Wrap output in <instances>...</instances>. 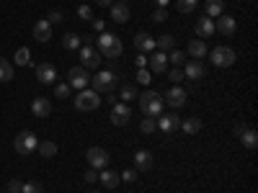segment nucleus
<instances>
[{
  "label": "nucleus",
  "mask_w": 258,
  "mask_h": 193,
  "mask_svg": "<svg viewBox=\"0 0 258 193\" xmlns=\"http://www.w3.org/2000/svg\"><path fill=\"white\" fill-rule=\"evenodd\" d=\"M137 98H140V109H142L145 116H153V119H155V116L163 114L165 101H163V95H160L158 90H145V93H140Z\"/></svg>",
  "instance_id": "f257e3e1"
},
{
  "label": "nucleus",
  "mask_w": 258,
  "mask_h": 193,
  "mask_svg": "<svg viewBox=\"0 0 258 193\" xmlns=\"http://www.w3.org/2000/svg\"><path fill=\"white\" fill-rule=\"evenodd\" d=\"M121 52H124V44L116 34H101L98 36V54L101 57L116 59V57H121Z\"/></svg>",
  "instance_id": "f03ea898"
},
{
  "label": "nucleus",
  "mask_w": 258,
  "mask_h": 193,
  "mask_svg": "<svg viewBox=\"0 0 258 193\" xmlns=\"http://www.w3.org/2000/svg\"><path fill=\"white\" fill-rule=\"evenodd\" d=\"M116 72L114 70H98L93 77H91V85H93V90L96 93H114L116 90Z\"/></svg>",
  "instance_id": "7ed1b4c3"
},
{
  "label": "nucleus",
  "mask_w": 258,
  "mask_h": 193,
  "mask_svg": "<svg viewBox=\"0 0 258 193\" xmlns=\"http://www.w3.org/2000/svg\"><path fill=\"white\" fill-rule=\"evenodd\" d=\"M36 147H39V139L31 132H18L16 139H13V149H16L18 155H24V157H29L31 152H36Z\"/></svg>",
  "instance_id": "20e7f679"
},
{
  "label": "nucleus",
  "mask_w": 258,
  "mask_h": 193,
  "mask_svg": "<svg viewBox=\"0 0 258 193\" xmlns=\"http://www.w3.org/2000/svg\"><path fill=\"white\" fill-rule=\"evenodd\" d=\"M98 106H101L98 93H96V90H88V88L80 90L78 98H75V109H78V111H96Z\"/></svg>",
  "instance_id": "39448f33"
},
{
  "label": "nucleus",
  "mask_w": 258,
  "mask_h": 193,
  "mask_svg": "<svg viewBox=\"0 0 258 193\" xmlns=\"http://www.w3.org/2000/svg\"><path fill=\"white\" fill-rule=\"evenodd\" d=\"M212 64H214V67H232V64H235V49H230V47H214L212 49Z\"/></svg>",
  "instance_id": "423d86ee"
},
{
  "label": "nucleus",
  "mask_w": 258,
  "mask_h": 193,
  "mask_svg": "<svg viewBox=\"0 0 258 193\" xmlns=\"http://www.w3.org/2000/svg\"><path fill=\"white\" fill-rule=\"evenodd\" d=\"M68 85H70V88H75V90H85V88L91 85L88 70H85V67H73V70L68 72Z\"/></svg>",
  "instance_id": "0eeeda50"
},
{
  "label": "nucleus",
  "mask_w": 258,
  "mask_h": 193,
  "mask_svg": "<svg viewBox=\"0 0 258 193\" xmlns=\"http://www.w3.org/2000/svg\"><path fill=\"white\" fill-rule=\"evenodd\" d=\"M85 160H88V165L93 170H103L106 165H109V152H106L103 147H91L88 152H85Z\"/></svg>",
  "instance_id": "6e6552de"
},
{
  "label": "nucleus",
  "mask_w": 258,
  "mask_h": 193,
  "mask_svg": "<svg viewBox=\"0 0 258 193\" xmlns=\"http://www.w3.org/2000/svg\"><path fill=\"white\" fill-rule=\"evenodd\" d=\"M101 54H98V49L96 47H80V62H83V67L85 70H98V64H101Z\"/></svg>",
  "instance_id": "1a4fd4ad"
},
{
  "label": "nucleus",
  "mask_w": 258,
  "mask_h": 193,
  "mask_svg": "<svg viewBox=\"0 0 258 193\" xmlns=\"http://www.w3.org/2000/svg\"><path fill=\"white\" fill-rule=\"evenodd\" d=\"M129 119H132V109H129L126 103H114V109H111V124L114 126H126Z\"/></svg>",
  "instance_id": "9d476101"
},
{
  "label": "nucleus",
  "mask_w": 258,
  "mask_h": 193,
  "mask_svg": "<svg viewBox=\"0 0 258 193\" xmlns=\"http://www.w3.org/2000/svg\"><path fill=\"white\" fill-rule=\"evenodd\" d=\"M147 64H150V72H155V75H163L165 70H168V54L165 52H150V59H147Z\"/></svg>",
  "instance_id": "9b49d317"
},
{
  "label": "nucleus",
  "mask_w": 258,
  "mask_h": 193,
  "mask_svg": "<svg viewBox=\"0 0 258 193\" xmlns=\"http://www.w3.org/2000/svg\"><path fill=\"white\" fill-rule=\"evenodd\" d=\"M135 49H137L140 54L155 52V36H150L147 31H137V34H135Z\"/></svg>",
  "instance_id": "f8f14e48"
},
{
  "label": "nucleus",
  "mask_w": 258,
  "mask_h": 193,
  "mask_svg": "<svg viewBox=\"0 0 258 193\" xmlns=\"http://www.w3.org/2000/svg\"><path fill=\"white\" fill-rule=\"evenodd\" d=\"M170 109H183L186 106V90L183 88H178V85H173V88H170L168 93H165V98H163Z\"/></svg>",
  "instance_id": "ddd939ff"
},
{
  "label": "nucleus",
  "mask_w": 258,
  "mask_h": 193,
  "mask_svg": "<svg viewBox=\"0 0 258 193\" xmlns=\"http://www.w3.org/2000/svg\"><path fill=\"white\" fill-rule=\"evenodd\" d=\"M155 121L160 126V132H165V134H173L181 129V119L176 114H160V119H155Z\"/></svg>",
  "instance_id": "4468645a"
},
{
  "label": "nucleus",
  "mask_w": 258,
  "mask_h": 193,
  "mask_svg": "<svg viewBox=\"0 0 258 193\" xmlns=\"http://www.w3.org/2000/svg\"><path fill=\"white\" fill-rule=\"evenodd\" d=\"M36 80L41 85H52L57 80V70H54V64L44 62V64H36Z\"/></svg>",
  "instance_id": "2eb2a0df"
},
{
  "label": "nucleus",
  "mask_w": 258,
  "mask_h": 193,
  "mask_svg": "<svg viewBox=\"0 0 258 193\" xmlns=\"http://www.w3.org/2000/svg\"><path fill=\"white\" fill-rule=\"evenodd\" d=\"M204 75H207V70H204V64H202L199 59L186 62V67H183V77H188V80H202Z\"/></svg>",
  "instance_id": "dca6fc26"
},
{
  "label": "nucleus",
  "mask_w": 258,
  "mask_h": 193,
  "mask_svg": "<svg viewBox=\"0 0 258 193\" xmlns=\"http://www.w3.org/2000/svg\"><path fill=\"white\" fill-rule=\"evenodd\" d=\"M34 39L41 41V44L52 39V24H49V21H36V24H34Z\"/></svg>",
  "instance_id": "f3484780"
},
{
  "label": "nucleus",
  "mask_w": 258,
  "mask_h": 193,
  "mask_svg": "<svg viewBox=\"0 0 258 193\" xmlns=\"http://www.w3.org/2000/svg\"><path fill=\"white\" fill-rule=\"evenodd\" d=\"M31 114H34V116H49V114H52V103H49V98L36 95V98L31 101Z\"/></svg>",
  "instance_id": "a211bd4d"
},
{
  "label": "nucleus",
  "mask_w": 258,
  "mask_h": 193,
  "mask_svg": "<svg viewBox=\"0 0 258 193\" xmlns=\"http://www.w3.org/2000/svg\"><path fill=\"white\" fill-rule=\"evenodd\" d=\"M214 29H217L222 36H232L235 29H238V24H235V18H232V16H225V13H222V16L217 18V26H214Z\"/></svg>",
  "instance_id": "6ab92c4d"
},
{
  "label": "nucleus",
  "mask_w": 258,
  "mask_h": 193,
  "mask_svg": "<svg viewBox=\"0 0 258 193\" xmlns=\"http://www.w3.org/2000/svg\"><path fill=\"white\" fill-rule=\"evenodd\" d=\"M153 167V155L147 152V149H137L135 155V170H140V173H145V170Z\"/></svg>",
  "instance_id": "aec40b11"
},
{
  "label": "nucleus",
  "mask_w": 258,
  "mask_h": 193,
  "mask_svg": "<svg viewBox=\"0 0 258 193\" xmlns=\"http://www.w3.org/2000/svg\"><path fill=\"white\" fill-rule=\"evenodd\" d=\"M188 57L199 59V62H202V57H207V44H204V39H194V41H188Z\"/></svg>",
  "instance_id": "412c9836"
},
{
  "label": "nucleus",
  "mask_w": 258,
  "mask_h": 193,
  "mask_svg": "<svg viewBox=\"0 0 258 193\" xmlns=\"http://www.w3.org/2000/svg\"><path fill=\"white\" fill-rule=\"evenodd\" d=\"M204 8H207V18H220L225 13V0H207Z\"/></svg>",
  "instance_id": "4be33fe9"
},
{
  "label": "nucleus",
  "mask_w": 258,
  "mask_h": 193,
  "mask_svg": "<svg viewBox=\"0 0 258 193\" xmlns=\"http://www.w3.org/2000/svg\"><path fill=\"white\" fill-rule=\"evenodd\" d=\"M111 18L116 21V24H126V21H129V8H126V3H114V6H111Z\"/></svg>",
  "instance_id": "5701e85b"
},
{
  "label": "nucleus",
  "mask_w": 258,
  "mask_h": 193,
  "mask_svg": "<svg viewBox=\"0 0 258 193\" xmlns=\"http://www.w3.org/2000/svg\"><path fill=\"white\" fill-rule=\"evenodd\" d=\"M197 34L204 39V36H212L214 34V24H212V18H207V16H202L199 21H197Z\"/></svg>",
  "instance_id": "b1692460"
},
{
  "label": "nucleus",
  "mask_w": 258,
  "mask_h": 193,
  "mask_svg": "<svg viewBox=\"0 0 258 193\" xmlns=\"http://www.w3.org/2000/svg\"><path fill=\"white\" fill-rule=\"evenodd\" d=\"M238 137L243 139V144H245L248 149H255V144H258V134H255V129L245 126V129H243V132H240Z\"/></svg>",
  "instance_id": "393cba45"
},
{
  "label": "nucleus",
  "mask_w": 258,
  "mask_h": 193,
  "mask_svg": "<svg viewBox=\"0 0 258 193\" xmlns=\"http://www.w3.org/2000/svg\"><path fill=\"white\" fill-rule=\"evenodd\" d=\"M98 180H101L106 188H116V185H119V173H116V170H103V173L98 175Z\"/></svg>",
  "instance_id": "a878e982"
},
{
  "label": "nucleus",
  "mask_w": 258,
  "mask_h": 193,
  "mask_svg": "<svg viewBox=\"0 0 258 193\" xmlns=\"http://www.w3.org/2000/svg\"><path fill=\"white\" fill-rule=\"evenodd\" d=\"M155 47H160V52H170L176 47V36L173 34H163L160 39H155Z\"/></svg>",
  "instance_id": "bb28decb"
},
{
  "label": "nucleus",
  "mask_w": 258,
  "mask_h": 193,
  "mask_svg": "<svg viewBox=\"0 0 258 193\" xmlns=\"http://www.w3.org/2000/svg\"><path fill=\"white\" fill-rule=\"evenodd\" d=\"M8 80H13V64L6 57H0V82H8Z\"/></svg>",
  "instance_id": "cd10ccee"
},
{
  "label": "nucleus",
  "mask_w": 258,
  "mask_h": 193,
  "mask_svg": "<svg viewBox=\"0 0 258 193\" xmlns=\"http://www.w3.org/2000/svg\"><path fill=\"white\" fill-rule=\"evenodd\" d=\"M36 152H39L41 157H54V155H57V144H54V142H39Z\"/></svg>",
  "instance_id": "c85d7f7f"
},
{
  "label": "nucleus",
  "mask_w": 258,
  "mask_h": 193,
  "mask_svg": "<svg viewBox=\"0 0 258 193\" xmlns=\"http://www.w3.org/2000/svg\"><path fill=\"white\" fill-rule=\"evenodd\" d=\"M181 129H183V134H197L202 129V119H186L181 121Z\"/></svg>",
  "instance_id": "c756f323"
},
{
  "label": "nucleus",
  "mask_w": 258,
  "mask_h": 193,
  "mask_svg": "<svg viewBox=\"0 0 258 193\" xmlns=\"http://www.w3.org/2000/svg\"><path fill=\"white\" fill-rule=\"evenodd\" d=\"M137 88H135V85H121V103H129V101H137Z\"/></svg>",
  "instance_id": "7c9ffc66"
},
{
  "label": "nucleus",
  "mask_w": 258,
  "mask_h": 193,
  "mask_svg": "<svg viewBox=\"0 0 258 193\" xmlns=\"http://www.w3.org/2000/svg\"><path fill=\"white\" fill-rule=\"evenodd\" d=\"M62 44H64V49H80L83 47V39L78 34H68V36L62 39Z\"/></svg>",
  "instance_id": "2f4dec72"
},
{
  "label": "nucleus",
  "mask_w": 258,
  "mask_h": 193,
  "mask_svg": "<svg viewBox=\"0 0 258 193\" xmlns=\"http://www.w3.org/2000/svg\"><path fill=\"white\" fill-rule=\"evenodd\" d=\"M16 64H18V67H26V64H31V52H29L26 47H21V49L16 52Z\"/></svg>",
  "instance_id": "473e14b6"
},
{
  "label": "nucleus",
  "mask_w": 258,
  "mask_h": 193,
  "mask_svg": "<svg viewBox=\"0 0 258 193\" xmlns=\"http://www.w3.org/2000/svg\"><path fill=\"white\" fill-rule=\"evenodd\" d=\"M140 129H142V134H153L155 129H158V121L153 119V116H147V119H142V124H140Z\"/></svg>",
  "instance_id": "72a5a7b5"
},
{
  "label": "nucleus",
  "mask_w": 258,
  "mask_h": 193,
  "mask_svg": "<svg viewBox=\"0 0 258 193\" xmlns=\"http://www.w3.org/2000/svg\"><path fill=\"white\" fill-rule=\"evenodd\" d=\"M178 11L181 13H194V11H197V6H199V0H178Z\"/></svg>",
  "instance_id": "f704fd0d"
},
{
  "label": "nucleus",
  "mask_w": 258,
  "mask_h": 193,
  "mask_svg": "<svg viewBox=\"0 0 258 193\" xmlns=\"http://www.w3.org/2000/svg\"><path fill=\"white\" fill-rule=\"evenodd\" d=\"M168 62H170V64H176V67H181V64L186 62V57L181 54V49H170V54H168Z\"/></svg>",
  "instance_id": "c9c22d12"
},
{
  "label": "nucleus",
  "mask_w": 258,
  "mask_h": 193,
  "mask_svg": "<svg viewBox=\"0 0 258 193\" xmlns=\"http://www.w3.org/2000/svg\"><path fill=\"white\" fill-rule=\"evenodd\" d=\"M70 90H73V88H70L68 82H57V85H54V95H57V98H70Z\"/></svg>",
  "instance_id": "e433bc0d"
},
{
  "label": "nucleus",
  "mask_w": 258,
  "mask_h": 193,
  "mask_svg": "<svg viewBox=\"0 0 258 193\" xmlns=\"http://www.w3.org/2000/svg\"><path fill=\"white\" fill-rule=\"evenodd\" d=\"M78 18L93 21V8H91V6H78Z\"/></svg>",
  "instance_id": "4c0bfd02"
},
{
  "label": "nucleus",
  "mask_w": 258,
  "mask_h": 193,
  "mask_svg": "<svg viewBox=\"0 0 258 193\" xmlns=\"http://www.w3.org/2000/svg\"><path fill=\"white\" fill-rule=\"evenodd\" d=\"M44 188H41L39 183H24V188H21V193H41Z\"/></svg>",
  "instance_id": "58836bf2"
},
{
  "label": "nucleus",
  "mask_w": 258,
  "mask_h": 193,
  "mask_svg": "<svg viewBox=\"0 0 258 193\" xmlns=\"http://www.w3.org/2000/svg\"><path fill=\"white\" fill-rule=\"evenodd\" d=\"M121 180H124V183H137V170H124Z\"/></svg>",
  "instance_id": "ea45409f"
},
{
  "label": "nucleus",
  "mask_w": 258,
  "mask_h": 193,
  "mask_svg": "<svg viewBox=\"0 0 258 193\" xmlns=\"http://www.w3.org/2000/svg\"><path fill=\"white\" fill-rule=\"evenodd\" d=\"M137 80H140L142 85H150V80H153V77H150V70L140 67V72H137Z\"/></svg>",
  "instance_id": "a19ab883"
},
{
  "label": "nucleus",
  "mask_w": 258,
  "mask_h": 193,
  "mask_svg": "<svg viewBox=\"0 0 258 193\" xmlns=\"http://www.w3.org/2000/svg\"><path fill=\"white\" fill-rule=\"evenodd\" d=\"M168 77H170V82H176V85H178V82L183 80V72H181V67H176V70H170V72H168Z\"/></svg>",
  "instance_id": "79ce46f5"
},
{
  "label": "nucleus",
  "mask_w": 258,
  "mask_h": 193,
  "mask_svg": "<svg viewBox=\"0 0 258 193\" xmlns=\"http://www.w3.org/2000/svg\"><path fill=\"white\" fill-rule=\"evenodd\" d=\"M83 180H85V183H96V180H98V170H93V167H91L88 173L83 175Z\"/></svg>",
  "instance_id": "37998d69"
},
{
  "label": "nucleus",
  "mask_w": 258,
  "mask_h": 193,
  "mask_svg": "<svg viewBox=\"0 0 258 193\" xmlns=\"http://www.w3.org/2000/svg\"><path fill=\"white\" fill-rule=\"evenodd\" d=\"M168 18V13H165V8H158L155 13H153V21H155V24H163V21Z\"/></svg>",
  "instance_id": "c03bdc74"
},
{
  "label": "nucleus",
  "mask_w": 258,
  "mask_h": 193,
  "mask_svg": "<svg viewBox=\"0 0 258 193\" xmlns=\"http://www.w3.org/2000/svg\"><path fill=\"white\" fill-rule=\"evenodd\" d=\"M21 188H24V183H21V180H11L8 183V193H21Z\"/></svg>",
  "instance_id": "a18cd8bd"
},
{
  "label": "nucleus",
  "mask_w": 258,
  "mask_h": 193,
  "mask_svg": "<svg viewBox=\"0 0 258 193\" xmlns=\"http://www.w3.org/2000/svg\"><path fill=\"white\" fill-rule=\"evenodd\" d=\"M47 21H49V24H52V26H54V24H59V21H62V13H59V11H52V13H49V18H47Z\"/></svg>",
  "instance_id": "49530a36"
},
{
  "label": "nucleus",
  "mask_w": 258,
  "mask_h": 193,
  "mask_svg": "<svg viewBox=\"0 0 258 193\" xmlns=\"http://www.w3.org/2000/svg\"><path fill=\"white\" fill-rule=\"evenodd\" d=\"M93 29H96L98 34H103V29H106V24H103V21H101V18H93Z\"/></svg>",
  "instance_id": "de8ad7c7"
},
{
  "label": "nucleus",
  "mask_w": 258,
  "mask_h": 193,
  "mask_svg": "<svg viewBox=\"0 0 258 193\" xmlns=\"http://www.w3.org/2000/svg\"><path fill=\"white\" fill-rule=\"evenodd\" d=\"M135 64H137V70H140V67H145V64H147V57H145V54H137Z\"/></svg>",
  "instance_id": "09e8293b"
},
{
  "label": "nucleus",
  "mask_w": 258,
  "mask_h": 193,
  "mask_svg": "<svg viewBox=\"0 0 258 193\" xmlns=\"http://www.w3.org/2000/svg\"><path fill=\"white\" fill-rule=\"evenodd\" d=\"M96 3L103 6V8H111V6H114V0H96Z\"/></svg>",
  "instance_id": "8fccbe9b"
},
{
  "label": "nucleus",
  "mask_w": 258,
  "mask_h": 193,
  "mask_svg": "<svg viewBox=\"0 0 258 193\" xmlns=\"http://www.w3.org/2000/svg\"><path fill=\"white\" fill-rule=\"evenodd\" d=\"M155 3H158V8H165V6L170 3V0H155Z\"/></svg>",
  "instance_id": "3c124183"
},
{
  "label": "nucleus",
  "mask_w": 258,
  "mask_h": 193,
  "mask_svg": "<svg viewBox=\"0 0 258 193\" xmlns=\"http://www.w3.org/2000/svg\"><path fill=\"white\" fill-rule=\"evenodd\" d=\"M119 3H126V0H119Z\"/></svg>",
  "instance_id": "603ef678"
},
{
  "label": "nucleus",
  "mask_w": 258,
  "mask_h": 193,
  "mask_svg": "<svg viewBox=\"0 0 258 193\" xmlns=\"http://www.w3.org/2000/svg\"><path fill=\"white\" fill-rule=\"evenodd\" d=\"M6 193H8V190H6Z\"/></svg>",
  "instance_id": "864d4df0"
}]
</instances>
